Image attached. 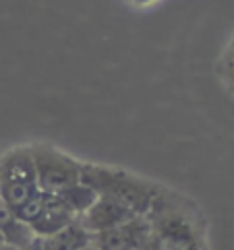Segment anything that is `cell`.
I'll return each instance as SVG.
<instances>
[{
    "label": "cell",
    "mask_w": 234,
    "mask_h": 250,
    "mask_svg": "<svg viewBox=\"0 0 234 250\" xmlns=\"http://www.w3.org/2000/svg\"><path fill=\"white\" fill-rule=\"evenodd\" d=\"M147 219L151 223L149 250H205L201 213L176 192L162 188Z\"/></svg>",
    "instance_id": "1"
},
{
    "label": "cell",
    "mask_w": 234,
    "mask_h": 250,
    "mask_svg": "<svg viewBox=\"0 0 234 250\" xmlns=\"http://www.w3.org/2000/svg\"><path fill=\"white\" fill-rule=\"evenodd\" d=\"M77 217L69 211V207L60 201L58 194H48L44 192V203H42V209L40 213L35 215V219L29 223V228L33 229L35 236H52V234H58L65 228H69L70 223H75Z\"/></svg>",
    "instance_id": "6"
},
{
    "label": "cell",
    "mask_w": 234,
    "mask_h": 250,
    "mask_svg": "<svg viewBox=\"0 0 234 250\" xmlns=\"http://www.w3.org/2000/svg\"><path fill=\"white\" fill-rule=\"evenodd\" d=\"M81 250H100V248H95V246H94L92 242H89L87 246H83V248H81Z\"/></svg>",
    "instance_id": "12"
},
{
    "label": "cell",
    "mask_w": 234,
    "mask_h": 250,
    "mask_svg": "<svg viewBox=\"0 0 234 250\" xmlns=\"http://www.w3.org/2000/svg\"><path fill=\"white\" fill-rule=\"evenodd\" d=\"M147 250H149V248H147Z\"/></svg>",
    "instance_id": "15"
},
{
    "label": "cell",
    "mask_w": 234,
    "mask_h": 250,
    "mask_svg": "<svg viewBox=\"0 0 234 250\" xmlns=\"http://www.w3.org/2000/svg\"><path fill=\"white\" fill-rule=\"evenodd\" d=\"M19 182H38L29 147H15L0 157V188Z\"/></svg>",
    "instance_id": "7"
},
{
    "label": "cell",
    "mask_w": 234,
    "mask_h": 250,
    "mask_svg": "<svg viewBox=\"0 0 234 250\" xmlns=\"http://www.w3.org/2000/svg\"><path fill=\"white\" fill-rule=\"evenodd\" d=\"M56 194L60 196V201L67 205L69 211L73 213L77 219L83 215V213L95 203L97 196H100L94 188H89V186L83 184V182H77V184H73V186H69L67 190L56 192Z\"/></svg>",
    "instance_id": "9"
},
{
    "label": "cell",
    "mask_w": 234,
    "mask_h": 250,
    "mask_svg": "<svg viewBox=\"0 0 234 250\" xmlns=\"http://www.w3.org/2000/svg\"><path fill=\"white\" fill-rule=\"evenodd\" d=\"M89 242L100 250H147L151 244V223L147 215L133 217L118 228L89 234Z\"/></svg>",
    "instance_id": "4"
},
{
    "label": "cell",
    "mask_w": 234,
    "mask_h": 250,
    "mask_svg": "<svg viewBox=\"0 0 234 250\" xmlns=\"http://www.w3.org/2000/svg\"><path fill=\"white\" fill-rule=\"evenodd\" d=\"M81 182L94 188L100 196L114 199L139 217L147 215L162 192V186L141 176L94 164H81Z\"/></svg>",
    "instance_id": "2"
},
{
    "label": "cell",
    "mask_w": 234,
    "mask_h": 250,
    "mask_svg": "<svg viewBox=\"0 0 234 250\" xmlns=\"http://www.w3.org/2000/svg\"><path fill=\"white\" fill-rule=\"evenodd\" d=\"M29 149L35 166V178H38V186L42 192L56 194L81 182V162H77L75 157L50 145H44V143L29 145Z\"/></svg>",
    "instance_id": "3"
},
{
    "label": "cell",
    "mask_w": 234,
    "mask_h": 250,
    "mask_svg": "<svg viewBox=\"0 0 234 250\" xmlns=\"http://www.w3.org/2000/svg\"><path fill=\"white\" fill-rule=\"evenodd\" d=\"M228 54H232V56H234V38H232V42H230V46H228Z\"/></svg>",
    "instance_id": "13"
},
{
    "label": "cell",
    "mask_w": 234,
    "mask_h": 250,
    "mask_svg": "<svg viewBox=\"0 0 234 250\" xmlns=\"http://www.w3.org/2000/svg\"><path fill=\"white\" fill-rule=\"evenodd\" d=\"M133 217H139V215L131 213L127 207H122V205L116 203L114 199L97 196L92 207L77 219V223L87 231V234H100V231L122 226V223L131 221Z\"/></svg>",
    "instance_id": "5"
},
{
    "label": "cell",
    "mask_w": 234,
    "mask_h": 250,
    "mask_svg": "<svg viewBox=\"0 0 234 250\" xmlns=\"http://www.w3.org/2000/svg\"><path fill=\"white\" fill-rule=\"evenodd\" d=\"M0 244H4V240H2V236H0Z\"/></svg>",
    "instance_id": "14"
},
{
    "label": "cell",
    "mask_w": 234,
    "mask_h": 250,
    "mask_svg": "<svg viewBox=\"0 0 234 250\" xmlns=\"http://www.w3.org/2000/svg\"><path fill=\"white\" fill-rule=\"evenodd\" d=\"M0 250H23V248H17V246H11V244H0Z\"/></svg>",
    "instance_id": "11"
},
{
    "label": "cell",
    "mask_w": 234,
    "mask_h": 250,
    "mask_svg": "<svg viewBox=\"0 0 234 250\" xmlns=\"http://www.w3.org/2000/svg\"><path fill=\"white\" fill-rule=\"evenodd\" d=\"M0 236H2L4 244H11L17 248H27L35 238L29 223L17 217L15 211L2 203V199H0Z\"/></svg>",
    "instance_id": "8"
},
{
    "label": "cell",
    "mask_w": 234,
    "mask_h": 250,
    "mask_svg": "<svg viewBox=\"0 0 234 250\" xmlns=\"http://www.w3.org/2000/svg\"><path fill=\"white\" fill-rule=\"evenodd\" d=\"M218 73L220 77L224 79V83H226L232 91H234V56L232 54H224V58L220 60V64H218Z\"/></svg>",
    "instance_id": "10"
}]
</instances>
